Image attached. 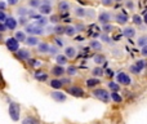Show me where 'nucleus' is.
Returning <instances> with one entry per match:
<instances>
[{
  "label": "nucleus",
  "mask_w": 147,
  "mask_h": 124,
  "mask_svg": "<svg viewBox=\"0 0 147 124\" xmlns=\"http://www.w3.org/2000/svg\"><path fill=\"white\" fill-rule=\"evenodd\" d=\"M76 14H78L79 17H84V16H85V10L79 8V9H76Z\"/></svg>",
  "instance_id": "nucleus-40"
},
{
  "label": "nucleus",
  "mask_w": 147,
  "mask_h": 124,
  "mask_svg": "<svg viewBox=\"0 0 147 124\" xmlns=\"http://www.w3.org/2000/svg\"><path fill=\"white\" fill-rule=\"evenodd\" d=\"M62 85H63V84H62V81L58 80V79H53V80L51 81V87H52V88H54V89H59Z\"/></svg>",
  "instance_id": "nucleus-22"
},
{
  "label": "nucleus",
  "mask_w": 147,
  "mask_h": 124,
  "mask_svg": "<svg viewBox=\"0 0 147 124\" xmlns=\"http://www.w3.org/2000/svg\"><path fill=\"white\" fill-rule=\"evenodd\" d=\"M103 73H105V71H103V68H102V67H96L93 70V75L94 76H102V75H103Z\"/></svg>",
  "instance_id": "nucleus-30"
},
{
  "label": "nucleus",
  "mask_w": 147,
  "mask_h": 124,
  "mask_svg": "<svg viewBox=\"0 0 147 124\" xmlns=\"http://www.w3.org/2000/svg\"><path fill=\"white\" fill-rule=\"evenodd\" d=\"M5 18H7V16H5V13L3 12V10H0V22H4Z\"/></svg>",
  "instance_id": "nucleus-44"
},
{
  "label": "nucleus",
  "mask_w": 147,
  "mask_h": 124,
  "mask_svg": "<svg viewBox=\"0 0 147 124\" xmlns=\"http://www.w3.org/2000/svg\"><path fill=\"white\" fill-rule=\"evenodd\" d=\"M123 35L127 38H133L136 35V30L133 27H127L125 30H123Z\"/></svg>",
  "instance_id": "nucleus-16"
},
{
  "label": "nucleus",
  "mask_w": 147,
  "mask_h": 124,
  "mask_svg": "<svg viewBox=\"0 0 147 124\" xmlns=\"http://www.w3.org/2000/svg\"><path fill=\"white\" fill-rule=\"evenodd\" d=\"M101 39H102V40H103V41H106V43H111V39H110L109 36L106 35V34H103V35H101Z\"/></svg>",
  "instance_id": "nucleus-42"
},
{
  "label": "nucleus",
  "mask_w": 147,
  "mask_h": 124,
  "mask_svg": "<svg viewBox=\"0 0 147 124\" xmlns=\"http://www.w3.org/2000/svg\"><path fill=\"white\" fill-rule=\"evenodd\" d=\"M17 57L20 60H28L30 58V52L27 51V49H17Z\"/></svg>",
  "instance_id": "nucleus-11"
},
{
  "label": "nucleus",
  "mask_w": 147,
  "mask_h": 124,
  "mask_svg": "<svg viewBox=\"0 0 147 124\" xmlns=\"http://www.w3.org/2000/svg\"><path fill=\"white\" fill-rule=\"evenodd\" d=\"M99 83H101V81H99L98 79H96V76H94V78L88 79V80H86V87H89V88H93V87L98 85Z\"/></svg>",
  "instance_id": "nucleus-19"
},
{
  "label": "nucleus",
  "mask_w": 147,
  "mask_h": 124,
  "mask_svg": "<svg viewBox=\"0 0 147 124\" xmlns=\"http://www.w3.org/2000/svg\"><path fill=\"white\" fill-rule=\"evenodd\" d=\"M34 78L39 81H45L47 79H48V74L44 73V71H36V73L34 74Z\"/></svg>",
  "instance_id": "nucleus-13"
},
{
  "label": "nucleus",
  "mask_w": 147,
  "mask_h": 124,
  "mask_svg": "<svg viewBox=\"0 0 147 124\" xmlns=\"http://www.w3.org/2000/svg\"><path fill=\"white\" fill-rule=\"evenodd\" d=\"M136 66H137L138 68H140L141 71L143 70V68H145V66H146V63H145V61H143V60H138L137 62H136Z\"/></svg>",
  "instance_id": "nucleus-33"
},
{
  "label": "nucleus",
  "mask_w": 147,
  "mask_h": 124,
  "mask_svg": "<svg viewBox=\"0 0 147 124\" xmlns=\"http://www.w3.org/2000/svg\"><path fill=\"white\" fill-rule=\"evenodd\" d=\"M18 13H20L21 16H22V14H27V9H26V8H21V9H18Z\"/></svg>",
  "instance_id": "nucleus-46"
},
{
  "label": "nucleus",
  "mask_w": 147,
  "mask_h": 124,
  "mask_svg": "<svg viewBox=\"0 0 147 124\" xmlns=\"http://www.w3.org/2000/svg\"><path fill=\"white\" fill-rule=\"evenodd\" d=\"M146 41H147V38H146V36H141V38L137 40V44H138L140 47H145V45H146Z\"/></svg>",
  "instance_id": "nucleus-32"
},
{
  "label": "nucleus",
  "mask_w": 147,
  "mask_h": 124,
  "mask_svg": "<svg viewBox=\"0 0 147 124\" xmlns=\"http://www.w3.org/2000/svg\"><path fill=\"white\" fill-rule=\"evenodd\" d=\"M90 48L96 49V51H101V49H102V45H101V43H99V41L93 40V41H90Z\"/></svg>",
  "instance_id": "nucleus-27"
},
{
  "label": "nucleus",
  "mask_w": 147,
  "mask_h": 124,
  "mask_svg": "<svg viewBox=\"0 0 147 124\" xmlns=\"http://www.w3.org/2000/svg\"><path fill=\"white\" fill-rule=\"evenodd\" d=\"M9 117L12 120L17 122L21 117V109H20V105L17 102H10L9 105Z\"/></svg>",
  "instance_id": "nucleus-1"
},
{
  "label": "nucleus",
  "mask_w": 147,
  "mask_h": 124,
  "mask_svg": "<svg viewBox=\"0 0 147 124\" xmlns=\"http://www.w3.org/2000/svg\"><path fill=\"white\" fill-rule=\"evenodd\" d=\"M93 60H94V62H96L97 65H102V63L106 62V57H105L103 54H96Z\"/></svg>",
  "instance_id": "nucleus-20"
},
{
  "label": "nucleus",
  "mask_w": 147,
  "mask_h": 124,
  "mask_svg": "<svg viewBox=\"0 0 147 124\" xmlns=\"http://www.w3.org/2000/svg\"><path fill=\"white\" fill-rule=\"evenodd\" d=\"M133 22H134L136 25H141V23H142V18H141L140 16L134 14V16H133Z\"/></svg>",
  "instance_id": "nucleus-35"
},
{
  "label": "nucleus",
  "mask_w": 147,
  "mask_h": 124,
  "mask_svg": "<svg viewBox=\"0 0 147 124\" xmlns=\"http://www.w3.org/2000/svg\"><path fill=\"white\" fill-rule=\"evenodd\" d=\"M110 13H107V12H102L101 14L98 16V21L102 23V25H106V23H109L110 22Z\"/></svg>",
  "instance_id": "nucleus-12"
},
{
  "label": "nucleus",
  "mask_w": 147,
  "mask_h": 124,
  "mask_svg": "<svg viewBox=\"0 0 147 124\" xmlns=\"http://www.w3.org/2000/svg\"><path fill=\"white\" fill-rule=\"evenodd\" d=\"M116 80H117V83L123 84V85H129V84L132 83L130 76L128 75L127 73H123V71H120V73L116 75Z\"/></svg>",
  "instance_id": "nucleus-3"
},
{
  "label": "nucleus",
  "mask_w": 147,
  "mask_h": 124,
  "mask_svg": "<svg viewBox=\"0 0 147 124\" xmlns=\"http://www.w3.org/2000/svg\"><path fill=\"white\" fill-rule=\"evenodd\" d=\"M26 33L31 34V35H41L43 34V28H41V26H38L36 23L27 25L26 26Z\"/></svg>",
  "instance_id": "nucleus-5"
},
{
  "label": "nucleus",
  "mask_w": 147,
  "mask_h": 124,
  "mask_svg": "<svg viewBox=\"0 0 147 124\" xmlns=\"http://www.w3.org/2000/svg\"><path fill=\"white\" fill-rule=\"evenodd\" d=\"M49 21H51V22H53V23H57L59 21V17H58V16H52Z\"/></svg>",
  "instance_id": "nucleus-43"
},
{
  "label": "nucleus",
  "mask_w": 147,
  "mask_h": 124,
  "mask_svg": "<svg viewBox=\"0 0 147 124\" xmlns=\"http://www.w3.org/2000/svg\"><path fill=\"white\" fill-rule=\"evenodd\" d=\"M54 41H56V43H57V45H59V47H61V45H63V43H62V40H61V39H56V40H54Z\"/></svg>",
  "instance_id": "nucleus-51"
},
{
  "label": "nucleus",
  "mask_w": 147,
  "mask_h": 124,
  "mask_svg": "<svg viewBox=\"0 0 147 124\" xmlns=\"http://www.w3.org/2000/svg\"><path fill=\"white\" fill-rule=\"evenodd\" d=\"M109 88L111 89L112 92H117V91H119V84L115 83V81H110V83H109Z\"/></svg>",
  "instance_id": "nucleus-29"
},
{
  "label": "nucleus",
  "mask_w": 147,
  "mask_h": 124,
  "mask_svg": "<svg viewBox=\"0 0 147 124\" xmlns=\"http://www.w3.org/2000/svg\"><path fill=\"white\" fill-rule=\"evenodd\" d=\"M18 3V0H8V4L9 5H16Z\"/></svg>",
  "instance_id": "nucleus-50"
},
{
  "label": "nucleus",
  "mask_w": 147,
  "mask_h": 124,
  "mask_svg": "<svg viewBox=\"0 0 147 124\" xmlns=\"http://www.w3.org/2000/svg\"><path fill=\"white\" fill-rule=\"evenodd\" d=\"M69 75H76V73H78V68L75 67V66H69V68H67V71H66Z\"/></svg>",
  "instance_id": "nucleus-31"
},
{
  "label": "nucleus",
  "mask_w": 147,
  "mask_h": 124,
  "mask_svg": "<svg viewBox=\"0 0 147 124\" xmlns=\"http://www.w3.org/2000/svg\"><path fill=\"white\" fill-rule=\"evenodd\" d=\"M40 4H41L40 0H30V5H31V7H34V8L39 7Z\"/></svg>",
  "instance_id": "nucleus-38"
},
{
  "label": "nucleus",
  "mask_w": 147,
  "mask_h": 124,
  "mask_svg": "<svg viewBox=\"0 0 147 124\" xmlns=\"http://www.w3.org/2000/svg\"><path fill=\"white\" fill-rule=\"evenodd\" d=\"M116 21H117V23H120V25H124V23H127V21H128V13L127 12H121V13H119V14H116Z\"/></svg>",
  "instance_id": "nucleus-10"
},
{
  "label": "nucleus",
  "mask_w": 147,
  "mask_h": 124,
  "mask_svg": "<svg viewBox=\"0 0 147 124\" xmlns=\"http://www.w3.org/2000/svg\"><path fill=\"white\" fill-rule=\"evenodd\" d=\"M25 41L28 44V45H38V44H39L38 38H35V36H30V38H26Z\"/></svg>",
  "instance_id": "nucleus-21"
},
{
  "label": "nucleus",
  "mask_w": 147,
  "mask_h": 124,
  "mask_svg": "<svg viewBox=\"0 0 147 124\" xmlns=\"http://www.w3.org/2000/svg\"><path fill=\"white\" fill-rule=\"evenodd\" d=\"M22 124H40V122H39L38 119H35V118L28 117V118H25V119H23Z\"/></svg>",
  "instance_id": "nucleus-23"
},
{
  "label": "nucleus",
  "mask_w": 147,
  "mask_h": 124,
  "mask_svg": "<svg viewBox=\"0 0 147 124\" xmlns=\"http://www.w3.org/2000/svg\"><path fill=\"white\" fill-rule=\"evenodd\" d=\"M16 39H17L18 41H25L26 40L25 33H22V31H17V34H16Z\"/></svg>",
  "instance_id": "nucleus-28"
},
{
  "label": "nucleus",
  "mask_w": 147,
  "mask_h": 124,
  "mask_svg": "<svg viewBox=\"0 0 147 124\" xmlns=\"http://www.w3.org/2000/svg\"><path fill=\"white\" fill-rule=\"evenodd\" d=\"M115 1H121V0H115Z\"/></svg>",
  "instance_id": "nucleus-56"
},
{
  "label": "nucleus",
  "mask_w": 147,
  "mask_h": 124,
  "mask_svg": "<svg viewBox=\"0 0 147 124\" xmlns=\"http://www.w3.org/2000/svg\"><path fill=\"white\" fill-rule=\"evenodd\" d=\"M63 26H56V27H54V33L57 34V35H62V34H63Z\"/></svg>",
  "instance_id": "nucleus-34"
},
{
  "label": "nucleus",
  "mask_w": 147,
  "mask_h": 124,
  "mask_svg": "<svg viewBox=\"0 0 147 124\" xmlns=\"http://www.w3.org/2000/svg\"><path fill=\"white\" fill-rule=\"evenodd\" d=\"M106 73H107V75H109V76H112V75H114V73H112L111 70H106Z\"/></svg>",
  "instance_id": "nucleus-54"
},
{
  "label": "nucleus",
  "mask_w": 147,
  "mask_h": 124,
  "mask_svg": "<svg viewBox=\"0 0 147 124\" xmlns=\"http://www.w3.org/2000/svg\"><path fill=\"white\" fill-rule=\"evenodd\" d=\"M39 9H40V13L41 14H49L52 12V7L49 4V1H45L44 4H40L39 5Z\"/></svg>",
  "instance_id": "nucleus-9"
},
{
  "label": "nucleus",
  "mask_w": 147,
  "mask_h": 124,
  "mask_svg": "<svg viewBox=\"0 0 147 124\" xmlns=\"http://www.w3.org/2000/svg\"><path fill=\"white\" fill-rule=\"evenodd\" d=\"M0 39H1V38H0Z\"/></svg>",
  "instance_id": "nucleus-57"
},
{
  "label": "nucleus",
  "mask_w": 147,
  "mask_h": 124,
  "mask_svg": "<svg viewBox=\"0 0 147 124\" xmlns=\"http://www.w3.org/2000/svg\"><path fill=\"white\" fill-rule=\"evenodd\" d=\"M75 33H76V27H74V26H66L63 28V34H66L67 36H74Z\"/></svg>",
  "instance_id": "nucleus-17"
},
{
  "label": "nucleus",
  "mask_w": 147,
  "mask_h": 124,
  "mask_svg": "<svg viewBox=\"0 0 147 124\" xmlns=\"http://www.w3.org/2000/svg\"><path fill=\"white\" fill-rule=\"evenodd\" d=\"M67 62V57L65 56V54H58V56H57V63H58V65H65V63Z\"/></svg>",
  "instance_id": "nucleus-25"
},
{
  "label": "nucleus",
  "mask_w": 147,
  "mask_h": 124,
  "mask_svg": "<svg viewBox=\"0 0 147 124\" xmlns=\"http://www.w3.org/2000/svg\"><path fill=\"white\" fill-rule=\"evenodd\" d=\"M101 1H102V4H103V5H107V7L112 4V0H101Z\"/></svg>",
  "instance_id": "nucleus-47"
},
{
  "label": "nucleus",
  "mask_w": 147,
  "mask_h": 124,
  "mask_svg": "<svg viewBox=\"0 0 147 124\" xmlns=\"http://www.w3.org/2000/svg\"><path fill=\"white\" fill-rule=\"evenodd\" d=\"M128 7H129V8H132V7H133V4H132V3H130V1H128Z\"/></svg>",
  "instance_id": "nucleus-55"
},
{
  "label": "nucleus",
  "mask_w": 147,
  "mask_h": 124,
  "mask_svg": "<svg viewBox=\"0 0 147 124\" xmlns=\"http://www.w3.org/2000/svg\"><path fill=\"white\" fill-rule=\"evenodd\" d=\"M5 45L9 49L10 52H17V49L20 48V41L16 38H9L7 41H5Z\"/></svg>",
  "instance_id": "nucleus-4"
},
{
  "label": "nucleus",
  "mask_w": 147,
  "mask_h": 124,
  "mask_svg": "<svg viewBox=\"0 0 147 124\" xmlns=\"http://www.w3.org/2000/svg\"><path fill=\"white\" fill-rule=\"evenodd\" d=\"M4 25L7 28H9V30H14L16 27H17V20H14L13 17H7L4 21Z\"/></svg>",
  "instance_id": "nucleus-6"
},
{
  "label": "nucleus",
  "mask_w": 147,
  "mask_h": 124,
  "mask_svg": "<svg viewBox=\"0 0 147 124\" xmlns=\"http://www.w3.org/2000/svg\"><path fill=\"white\" fill-rule=\"evenodd\" d=\"M142 54H143V56H146V54H147V47L146 45L142 47Z\"/></svg>",
  "instance_id": "nucleus-52"
},
{
  "label": "nucleus",
  "mask_w": 147,
  "mask_h": 124,
  "mask_svg": "<svg viewBox=\"0 0 147 124\" xmlns=\"http://www.w3.org/2000/svg\"><path fill=\"white\" fill-rule=\"evenodd\" d=\"M52 74H53L54 76H62L65 74V68L62 67L61 65H57L52 68Z\"/></svg>",
  "instance_id": "nucleus-14"
},
{
  "label": "nucleus",
  "mask_w": 147,
  "mask_h": 124,
  "mask_svg": "<svg viewBox=\"0 0 147 124\" xmlns=\"http://www.w3.org/2000/svg\"><path fill=\"white\" fill-rule=\"evenodd\" d=\"M26 22H27L26 18H21V25H26Z\"/></svg>",
  "instance_id": "nucleus-53"
},
{
  "label": "nucleus",
  "mask_w": 147,
  "mask_h": 124,
  "mask_svg": "<svg viewBox=\"0 0 147 124\" xmlns=\"http://www.w3.org/2000/svg\"><path fill=\"white\" fill-rule=\"evenodd\" d=\"M48 51H49V45L47 43L39 44V52H40V53H48Z\"/></svg>",
  "instance_id": "nucleus-24"
},
{
  "label": "nucleus",
  "mask_w": 147,
  "mask_h": 124,
  "mask_svg": "<svg viewBox=\"0 0 147 124\" xmlns=\"http://www.w3.org/2000/svg\"><path fill=\"white\" fill-rule=\"evenodd\" d=\"M69 93L74 97H83L84 96V91L80 87H71V88L69 89Z\"/></svg>",
  "instance_id": "nucleus-8"
},
{
  "label": "nucleus",
  "mask_w": 147,
  "mask_h": 124,
  "mask_svg": "<svg viewBox=\"0 0 147 124\" xmlns=\"http://www.w3.org/2000/svg\"><path fill=\"white\" fill-rule=\"evenodd\" d=\"M28 63H30V66H40L41 61H39V60H30L28 58Z\"/></svg>",
  "instance_id": "nucleus-36"
},
{
  "label": "nucleus",
  "mask_w": 147,
  "mask_h": 124,
  "mask_svg": "<svg viewBox=\"0 0 147 124\" xmlns=\"http://www.w3.org/2000/svg\"><path fill=\"white\" fill-rule=\"evenodd\" d=\"M111 98H112V101L117 102V104H120V102L123 101V98L120 97V94L117 93V92H112V93H111Z\"/></svg>",
  "instance_id": "nucleus-26"
},
{
  "label": "nucleus",
  "mask_w": 147,
  "mask_h": 124,
  "mask_svg": "<svg viewBox=\"0 0 147 124\" xmlns=\"http://www.w3.org/2000/svg\"><path fill=\"white\" fill-rule=\"evenodd\" d=\"M47 22H48V20H47V18H39V21L36 22V25H38V26H43V25L45 26Z\"/></svg>",
  "instance_id": "nucleus-37"
},
{
  "label": "nucleus",
  "mask_w": 147,
  "mask_h": 124,
  "mask_svg": "<svg viewBox=\"0 0 147 124\" xmlns=\"http://www.w3.org/2000/svg\"><path fill=\"white\" fill-rule=\"evenodd\" d=\"M5 8H7V3H4V1H0V10H4Z\"/></svg>",
  "instance_id": "nucleus-49"
},
{
  "label": "nucleus",
  "mask_w": 147,
  "mask_h": 124,
  "mask_svg": "<svg viewBox=\"0 0 147 124\" xmlns=\"http://www.w3.org/2000/svg\"><path fill=\"white\" fill-rule=\"evenodd\" d=\"M58 9L61 10L62 13H67L69 12V9H70V4L67 1H61L58 4Z\"/></svg>",
  "instance_id": "nucleus-18"
},
{
  "label": "nucleus",
  "mask_w": 147,
  "mask_h": 124,
  "mask_svg": "<svg viewBox=\"0 0 147 124\" xmlns=\"http://www.w3.org/2000/svg\"><path fill=\"white\" fill-rule=\"evenodd\" d=\"M93 96L96 97V98L101 100L102 102H106V104L110 101V94L106 92V89H94Z\"/></svg>",
  "instance_id": "nucleus-2"
},
{
  "label": "nucleus",
  "mask_w": 147,
  "mask_h": 124,
  "mask_svg": "<svg viewBox=\"0 0 147 124\" xmlns=\"http://www.w3.org/2000/svg\"><path fill=\"white\" fill-rule=\"evenodd\" d=\"M51 96H52V98L57 102H65L66 101V94L62 93V92H59V91H54Z\"/></svg>",
  "instance_id": "nucleus-7"
},
{
  "label": "nucleus",
  "mask_w": 147,
  "mask_h": 124,
  "mask_svg": "<svg viewBox=\"0 0 147 124\" xmlns=\"http://www.w3.org/2000/svg\"><path fill=\"white\" fill-rule=\"evenodd\" d=\"M111 30H114V27H112L111 25H109V23L103 25V31H105V33H110Z\"/></svg>",
  "instance_id": "nucleus-39"
},
{
  "label": "nucleus",
  "mask_w": 147,
  "mask_h": 124,
  "mask_svg": "<svg viewBox=\"0 0 147 124\" xmlns=\"http://www.w3.org/2000/svg\"><path fill=\"white\" fill-rule=\"evenodd\" d=\"M130 71H132L133 74H140V73H141V70H140V68H138V67H137V66H136V65L130 67Z\"/></svg>",
  "instance_id": "nucleus-41"
},
{
  "label": "nucleus",
  "mask_w": 147,
  "mask_h": 124,
  "mask_svg": "<svg viewBox=\"0 0 147 124\" xmlns=\"http://www.w3.org/2000/svg\"><path fill=\"white\" fill-rule=\"evenodd\" d=\"M65 56H66L67 58H75L76 57V49L74 48V47H67V48L65 49Z\"/></svg>",
  "instance_id": "nucleus-15"
},
{
  "label": "nucleus",
  "mask_w": 147,
  "mask_h": 124,
  "mask_svg": "<svg viewBox=\"0 0 147 124\" xmlns=\"http://www.w3.org/2000/svg\"><path fill=\"white\" fill-rule=\"evenodd\" d=\"M5 30H7V27H5V25L3 22H0V34L5 33Z\"/></svg>",
  "instance_id": "nucleus-45"
},
{
  "label": "nucleus",
  "mask_w": 147,
  "mask_h": 124,
  "mask_svg": "<svg viewBox=\"0 0 147 124\" xmlns=\"http://www.w3.org/2000/svg\"><path fill=\"white\" fill-rule=\"evenodd\" d=\"M52 54H57V48H54V47H49V51Z\"/></svg>",
  "instance_id": "nucleus-48"
}]
</instances>
